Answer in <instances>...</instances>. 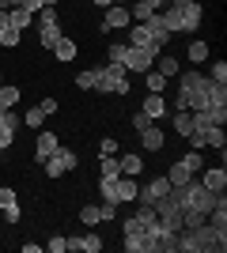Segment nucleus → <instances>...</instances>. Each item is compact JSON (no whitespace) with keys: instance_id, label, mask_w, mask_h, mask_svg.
<instances>
[{"instance_id":"nucleus-1","label":"nucleus","mask_w":227,"mask_h":253,"mask_svg":"<svg viewBox=\"0 0 227 253\" xmlns=\"http://www.w3.org/2000/svg\"><path fill=\"white\" fill-rule=\"evenodd\" d=\"M227 250V231H216L208 223L178 231V253H224Z\"/></svg>"},{"instance_id":"nucleus-2","label":"nucleus","mask_w":227,"mask_h":253,"mask_svg":"<svg viewBox=\"0 0 227 253\" xmlns=\"http://www.w3.org/2000/svg\"><path fill=\"white\" fill-rule=\"evenodd\" d=\"M159 19L171 34H178V31L193 34L197 27H201V19H205V8H201L197 0H171V4L159 11Z\"/></svg>"},{"instance_id":"nucleus-3","label":"nucleus","mask_w":227,"mask_h":253,"mask_svg":"<svg viewBox=\"0 0 227 253\" xmlns=\"http://www.w3.org/2000/svg\"><path fill=\"white\" fill-rule=\"evenodd\" d=\"M208 76H201V72H178V110H205L208 106Z\"/></svg>"},{"instance_id":"nucleus-4","label":"nucleus","mask_w":227,"mask_h":253,"mask_svg":"<svg viewBox=\"0 0 227 253\" xmlns=\"http://www.w3.org/2000/svg\"><path fill=\"white\" fill-rule=\"evenodd\" d=\"M167 42H171V31L163 27L159 11H155V15H148L144 23H133V31H129V45H148V49H163Z\"/></svg>"},{"instance_id":"nucleus-5","label":"nucleus","mask_w":227,"mask_h":253,"mask_svg":"<svg viewBox=\"0 0 227 253\" xmlns=\"http://www.w3.org/2000/svg\"><path fill=\"white\" fill-rule=\"evenodd\" d=\"M95 91L98 95H129V72H125V64L106 61L102 68H95Z\"/></svg>"},{"instance_id":"nucleus-6","label":"nucleus","mask_w":227,"mask_h":253,"mask_svg":"<svg viewBox=\"0 0 227 253\" xmlns=\"http://www.w3.org/2000/svg\"><path fill=\"white\" fill-rule=\"evenodd\" d=\"M174 197H178V204H182V211L185 208H193V211H205L208 215V208H212V204H216V193L212 189H205V185H201V181H185V185H174Z\"/></svg>"},{"instance_id":"nucleus-7","label":"nucleus","mask_w":227,"mask_h":253,"mask_svg":"<svg viewBox=\"0 0 227 253\" xmlns=\"http://www.w3.org/2000/svg\"><path fill=\"white\" fill-rule=\"evenodd\" d=\"M98 189H102V201H110V204H133L140 185H136L129 174H118V178H102Z\"/></svg>"},{"instance_id":"nucleus-8","label":"nucleus","mask_w":227,"mask_h":253,"mask_svg":"<svg viewBox=\"0 0 227 253\" xmlns=\"http://www.w3.org/2000/svg\"><path fill=\"white\" fill-rule=\"evenodd\" d=\"M38 31H42V34H38V42H42L45 49H53V45H57V38L65 34V31H61V19H57V8H42Z\"/></svg>"},{"instance_id":"nucleus-9","label":"nucleus","mask_w":227,"mask_h":253,"mask_svg":"<svg viewBox=\"0 0 227 253\" xmlns=\"http://www.w3.org/2000/svg\"><path fill=\"white\" fill-rule=\"evenodd\" d=\"M159 49H148V45H129L125 53V72H148L151 64H155Z\"/></svg>"},{"instance_id":"nucleus-10","label":"nucleus","mask_w":227,"mask_h":253,"mask_svg":"<svg viewBox=\"0 0 227 253\" xmlns=\"http://www.w3.org/2000/svg\"><path fill=\"white\" fill-rule=\"evenodd\" d=\"M76 163H80V159H76V151L57 148L53 155L42 163V167H45V174H49V178H61V174H68V170H76Z\"/></svg>"},{"instance_id":"nucleus-11","label":"nucleus","mask_w":227,"mask_h":253,"mask_svg":"<svg viewBox=\"0 0 227 253\" xmlns=\"http://www.w3.org/2000/svg\"><path fill=\"white\" fill-rule=\"evenodd\" d=\"M23 125L19 114H11V110H0V151H8L15 144V128Z\"/></svg>"},{"instance_id":"nucleus-12","label":"nucleus","mask_w":227,"mask_h":253,"mask_svg":"<svg viewBox=\"0 0 227 253\" xmlns=\"http://www.w3.org/2000/svg\"><path fill=\"white\" fill-rule=\"evenodd\" d=\"M167 193H171V181H167V174H163V178L148 181L144 189H136V201H144V204H155V201H163Z\"/></svg>"},{"instance_id":"nucleus-13","label":"nucleus","mask_w":227,"mask_h":253,"mask_svg":"<svg viewBox=\"0 0 227 253\" xmlns=\"http://www.w3.org/2000/svg\"><path fill=\"white\" fill-rule=\"evenodd\" d=\"M129 23H133L129 8H121V4H110L106 15H102V31H118V27H129Z\"/></svg>"},{"instance_id":"nucleus-14","label":"nucleus","mask_w":227,"mask_h":253,"mask_svg":"<svg viewBox=\"0 0 227 253\" xmlns=\"http://www.w3.org/2000/svg\"><path fill=\"white\" fill-rule=\"evenodd\" d=\"M140 114H148L151 121H163V117H167V98L155 95V91H148V98H144V106H140Z\"/></svg>"},{"instance_id":"nucleus-15","label":"nucleus","mask_w":227,"mask_h":253,"mask_svg":"<svg viewBox=\"0 0 227 253\" xmlns=\"http://www.w3.org/2000/svg\"><path fill=\"white\" fill-rule=\"evenodd\" d=\"M57 148H61V140H57L53 132H38V144H34V159H38V163H45V159L53 155Z\"/></svg>"},{"instance_id":"nucleus-16","label":"nucleus","mask_w":227,"mask_h":253,"mask_svg":"<svg viewBox=\"0 0 227 253\" xmlns=\"http://www.w3.org/2000/svg\"><path fill=\"white\" fill-rule=\"evenodd\" d=\"M201 185H205V189H212V193H224V185H227V170H224V163H220V167H212V170H205Z\"/></svg>"},{"instance_id":"nucleus-17","label":"nucleus","mask_w":227,"mask_h":253,"mask_svg":"<svg viewBox=\"0 0 227 253\" xmlns=\"http://www.w3.org/2000/svg\"><path fill=\"white\" fill-rule=\"evenodd\" d=\"M68 250H84V253H102V238H98V234H84V238H68Z\"/></svg>"},{"instance_id":"nucleus-18","label":"nucleus","mask_w":227,"mask_h":253,"mask_svg":"<svg viewBox=\"0 0 227 253\" xmlns=\"http://www.w3.org/2000/svg\"><path fill=\"white\" fill-rule=\"evenodd\" d=\"M140 148H144V151H163V132H159L155 125L140 128Z\"/></svg>"},{"instance_id":"nucleus-19","label":"nucleus","mask_w":227,"mask_h":253,"mask_svg":"<svg viewBox=\"0 0 227 253\" xmlns=\"http://www.w3.org/2000/svg\"><path fill=\"white\" fill-rule=\"evenodd\" d=\"M227 106V84H208V106L205 110H224Z\"/></svg>"},{"instance_id":"nucleus-20","label":"nucleus","mask_w":227,"mask_h":253,"mask_svg":"<svg viewBox=\"0 0 227 253\" xmlns=\"http://www.w3.org/2000/svg\"><path fill=\"white\" fill-rule=\"evenodd\" d=\"M34 23V15L27 8H8V27H15V31H27Z\"/></svg>"},{"instance_id":"nucleus-21","label":"nucleus","mask_w":227,"mask_h":253,"mask_svg":"<svg viewBox=\"0 0 227 253\" xmlns=\"http://www.w3.org/2000/svg\"><path fill=\"white\" fill-rule=\"evenodd\" d=\"M53 57H57V61H72V57H76V42L61 34V38H57V45H53Z\"/></svg>"},{"instance_id":"nucleus-22","label":"nucleus","mask_w":227,"mask_h":253,"mask_svg":"<svg viewBox=\"0 0 227 253\" xmlns=\"http://www.w3.org/2000/svg\"><path fill=\"white\" fill-rule=\"evenodd\" d=\"M133 23H144L148 19V15H155V4H151V0H133Z\"/></svg>"},{"instance_id":"nucleus-23","label":"nucleus","mask_w":227,"mask_h":253,"mask_svg":"<svg viewBox=\"0 0 227 253\" xmlns=\"http://www.w3.org/2000/svg\"><path fill=\"white\" fill-rule=\"evenodd\" d=\"M118 167H121V174L136 178V174L144 170V159H140V155H125V159H118Z\"/></svg>"},{"instance_id":"nucleus-24","label":"nucleus","mask_w":227,"mask_h":253,"mask_svg":"<svg viewBox=\"0 0 227 253\" xmlns=\"http://www.w3.org/2000/svg\"><path fill=\"white\" fill-rule=\"evenodd\" d=\"M144 84H148V91L163 95V91H167V76H163V72H155V68H148V72H144Z\"/></svg>"},{"instance_id":"nucleus-25","label":"nucleus","mask_w":227,"mask_h":253,"mask_svg":"<svg viewBox=\"0 0 227 253\" xmlns=\"http://www.w3.org/2000/svg\"><path fill=\"white\" fill-rule=\"evenodd\" d=\"M205 148H220V151H224V148H227V136H224V125H212V128H208V132H205Z\"/></svg>"},{"instance_id":"nucleus-26","label":"nucleus","mask_w":227,"mask_h":253,"mask_svg":"<svg viewBox=\"0 0 227 253\" xmlns=\"http://www.w3.org/2000/svg\"><path fill=\"white\" fill-rule=\"evenodd\" d=\"M189 128H193V114H189V110H178V114H174V132H178V136H189Z\"/></svg>"},{"instance_id":"nucleus-27","label":"nucleus","mask_w":227,"mask_h":253,"mask_svg":"<svg viewBox=\"0 0 227 253\" xmlns=\"http://www.w3.org/2000/svg\"><path fill=\"white\" fill-rule=\"evenodd\" d=\"M189 178H193V174H189V170H185L182 163H174V167L167 170V181H171V189H174V185H185Z\"/></svg>"},{"instance_id":"nucleus-28","label":"nucleus","mask_w":227,"mask_h":253,"mask_svg":"<svg viewBox=\"0 0 227 253\" xmlns=\"http://www.w3.org/2000/svg\"><path fill=\"white\" fill-rule=\"evenodd\" d=\"M98 170H102V178H118L121 174V167H118L114 155H98Z\"/></svg>"},{"instance_id":"nucleus-29","label":"nucleus","mask_w":227,"mask_h":253,"mask_svg":"<svg viewBox=\"0 0 227 253\" xmlns=\"http://www.w3.org/2000/svg\"><path fill=\"white\" fill-rule=\"evenodd\" d=\"M15 102H19V87H0V110H11Z\"/></svg>"},{"instance_id":"nucleus-30","label":"nucleus","mask_w":227,"mask_h":253,"mask_svg":"<svg viewBox=\"0 0 227 253\" xmlns=\"http://www.w3.org/2000/svg\"><path fill=\"white\" fill-rule=\"evenodd\" d=\"M23 125H31V128H42V125H45V114H42V106H31V110L23 114Z\"/></svg>"},{"instance_id":"nucleus-31","label":"nucleus","mask_w":227,"mask_h":253,"mask_svg":"<svg viewBox=\"0 0 227 253\" xmlns=\"http://www.w3.org/2000/svg\"><path fill=\"white\" fill-rule=\"evenodd\" d=\"M80 219H84L87 227H95V223H102V204H87V208L80 211Z\"/></svg>"},{"instance_id":"nucleus-32","label":"nucleus","mask_w":227,"mask_h":253,"mask_svg":"<svg viewBox=\"0 0 227 253\" xmlns=\"http://www.w3.org/2000/svg\"><path fill=\"white\" fill-rule=\"evenodd\" d=\"M208 61V42H189V64Z\"/></svg>"},{"instance_id":"nucleus-33","label":"nucleus","mask_w":227,"mask_h":253,"mask_svg":"<svg viewBox=\"0 0 227 253\" xmlns=\"http://www.w3.org/2000/svg\"><path fill=\"white\" fill-rule=\"evenodd\" d=\"M159 72L171 80V76H178L182 72V61H174V57H159Z\"/></svg>"},{"instance_id":"nucleus-34","label":"nucleus","mask_w":227,"mask_h":253,"mask_svg":"<svg viewBox=\"0 0 227 253\" xmlns=\"http://www.w3.org/2000/svg\"><path fill=\"white\" fill-rule=\"evenodd\" d=\"M76 87H80V91H95V68H87V72L76 76Z\"/></svg>"},{"instance_id":"nucleus-35","label":"nucleus","mask_w":227,"mask_h":253,"mask_svg":"<svg viewBox=\"0 0 227 253\" xmlns=\"http://www.w3.org/2000/svg\"><path fill=\"white\" fill-rule=\"evenodd\" d=\"M0 45H19V31L15 27H0Z\"/></svg>"},{"instance_id":"nucleus-36","label":"nucleus","mask_w":227,"mask_h":253,"mask_svg":"<svg viewBox=\"0 0 227 253\" xmlns=\"http://www.w3.org/2000/svg\"><path fill=\"white\" fill-rule=\"evenodd\" d=\"M178 163H182V167L189 170V174H197V170L205 167V163H201V155H197V151H189V155H185V159H178Z\"/></svg>"},{"instance_id":"nucleus-37","label":"nucleus","mask_w":227,"mask_h":253,"mask_svg":"<svg viewBox=\"0 0 227 253\" xmlns=\"http://www.w3.org/2000/svg\"><path fill=\"white\" fill-rule=\"evenodd\" d=\"M208 80H212V84H227V64L216 61V64H212V76H208Z\"/></svg>"},{"instance_id":"nucleus-38","label":"nucleus","mask_w":227,"mask_h":253,"mask_svg":"<svg viewBox=\"0 0 227 253\" xmlns=\"http://www.w3.org/2000/svg\"><path fill=\"white\" fill-rule=\"evenodd\" d=\"M49 250L53 253H68V238L65 234H53V238H49Z\"/></svg>"},{"instance_id":"nucleus-39","label":"nucleus","mask_w":227,"mask_h":253,"mask_svg":"<svg viewBox=\"0 0 227 253\" xmlns=\"http://www.w3.org/2000/svg\"><path fill=\"white\" fill-rule=\"evenodd\" d=\"M125 53H129V45H110V61H118V64H125Z\"/></svg>"},{"instance_id":"nucleus-40","label":"nucleus","mask_w":227,"mask_h":253,"mask_svg":"<svg viewBox=\"0 0 227 253\" xmlns=\"http://www.w3.org/2000/svg\"><path fill=\"white\" fill-rule=\"evenodd\" d=\"M114 151H118V140L114 136H106L102 144H98V155H114Z\"/></svg>"},{"instance_id":"nucleus-41","label":"nucleus","mask_w":227,"mask_h":253,"mask_svg":"<svg viewBox=\"0 0 227 253\" xmlns=\"http://www.w3.org/2000/svg\"><path fill=\"white\" fill-rule=\"evenodd\" d=\"M148 125H155L148 114H133V128H136V132H140V128H148Z\"/></svg>"},{"instance_id":"nucleus-42","label":"nucleus","mask_w":227,"mask_h":253,"mask_svg":"<svg viewBox=\"0 0 227 253\" xmlns=\"http://www.w3.org/2000/svg\"><path fill=\"white\" fill-rule=\"evenodd\" d=\"M8 204H19V201H15V193L4 185V189H0V208H8Z\"/></svg>"},{"instance_id":"nucleus-43","label":"nucleus","mask_w":227,"mask_h":253,"mask_svg":"<svg viewBox=\"0 0 227 253\" xmlns=\"http://www.w3.org/2000/svg\"><path fill=\"white\" fill-rule=\"evenodd\" d=\"M0 211H4L8 223H19V204H8V208H0Z\"/></svg>"},{"instance_id":"nucleus-44","label":"nucleus","mask_w":227,"mask_h":253,"mask_svg":"<svg viewBox=\"0 0 227 253\" xmlns=\"http://www.w3.org/2000/svg\"><path fill=\"white\" fill-rule=\"evenodd\" d=\"M38 106H42V114H45V117H49V114H57V98H42Z\"/></svg>"},{"instance_id":"nucleus-45","label":"nucleus","mask_w":227,"mask_h":253,"mask_svg":"<svg viewBox=\"0 0 227 253\" xmlns=\"http://www.w3.org/2000/svg\"><path fill=\"white\" fill-rule=\"evenodd\" d=\"M95 4H98V8H110V4H114V0H95Z\"/></svg>"}]
</instances>
